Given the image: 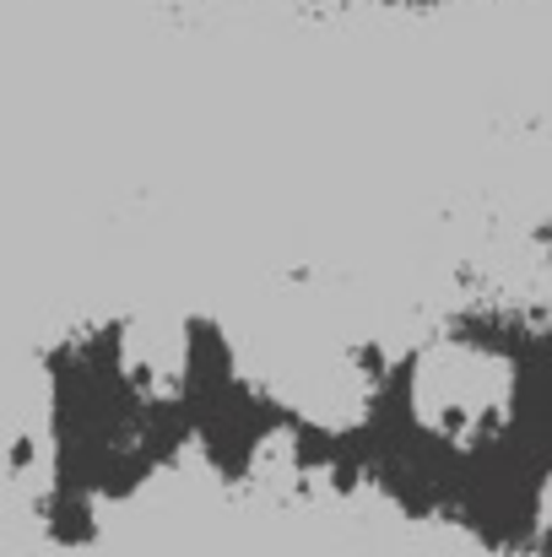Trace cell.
I'll use <instances>...</instances> for the list:
<instances>
[{"label": "cell", "mask_w": 552, "mask_h": 557, "mask_svg": "<svg viewBox=\"0 0 552 557\" xmlns=\"http://www.w3.org/2000/svg\"><path fill=\"white\" fill-rule=\"evenodd\" d=\"M395 5H428V0H395Z\"/></svg>", "instance_id": "1"}]
</instances>
